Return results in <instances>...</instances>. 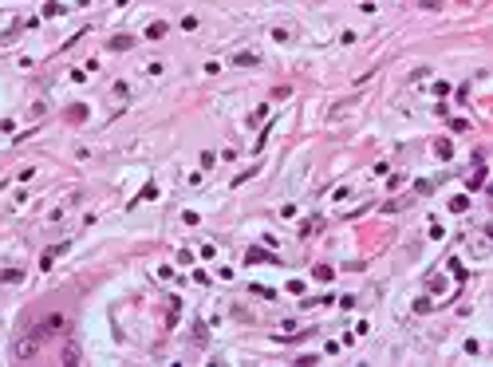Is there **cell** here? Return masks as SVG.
<instances>
[{
    "label": "cell",
    "mask_w": 493,
    "mask_h": 367,
    "mask_svg": "<svg viewBox=\"0 0 493 367\" xmlns=\"http://www.w3.org/2000/svg\"><path fill=\"white\" fill-rule=\"evenodd\" d=\"M64 328H67V316H64V312H51V316L36 328V335L44 340V335H55V332H64Z\"/></svg>",
    "instance_id": "6da1fadb"
},
{
    "label": "cell",
    "mask_w": 493,
    "mask_h": 367,
    "mask_svg": "<svg viewBox=\"0 0 493 367\" xmlns=\"http://www.w3.org/2000/svg\"><path fill=\"white\" fill-rule=\"evenodd\" d=\"M36 344H40V335H24V340L16 344V359H32L36 355Z\"/></svg>",
    "instance_id": "7a4b0ae2"
},
{
    "label": "cell",
    "mask_w": 493,
    "mask_h": 367,
    "mask_svg": "<svg viewBox=\"0 0 493 367\" xmlns=\"http://www.w3.org/2000/svg\"><path fill=\"white\" fill-rule=\"evenodd\" d=\"M130 44H134V36H114L111 40V51H127Z\"/></svg>",
    "instance_id": "277c9868"
},
{
    "label": "cell",
    "mask_w": 493,
    "mask_h": 367,
    "mask_svg": "<svg viewBox=\"0 0 493 367\" xmlns=\"http://www.w3.org/2000/svg\"><path fill=\"white\" fill-rule=\"evenodd\" d=\"M434 150H438V154H442V158H450V154H454V150H450V142H446V138H438V142H434Z\"/></svg>",
    "instance_id": "8992f818"
},
{
    "label": "cell",
    "mask_w": 493,
    "mask_h": 367,
    "mask_svg": "<svg viewBox=\"0 0 493 367\" xmlns=\"http://www.w3.org/2000/svg\"><path fill=\"white\" fill-rule=\"evenodd\" d=\"M16 281H24V272H20V268H8V272H4V284H16Z\"/></svg>",
    "instance_id": "52a82bcc"
},
{
    "label": "cell",
    "mask_w": 493,
    "mask_h": 367,
    "mask_svg": "<svg viewBox=\"0 0 493 367\" xmlns=\"http://www.w3.org/2000/svg\"><path fill=\"white\" fill-rule=\"evenodd\" d=\"M162 36H166V24H162V20L146 28V40H162Z\"/></svg>",
    "instance_id": "5b68a950"
},
{
    "label": "cell",
    "mask_w": 493,
    "mask_h": 367,
    "mask_svg": "<svg viewBox=\"0 0 493 367\" xmlns=\"http://www.w3.org/2000/svg\"><path fill=\"white\" fill-rule=\"evenodd\" d=\"M233 64L237 67H256V55L253 51H241V55H233Z\"/></svg>",
    "instance_id": "3957f363"
}]
</instances>
